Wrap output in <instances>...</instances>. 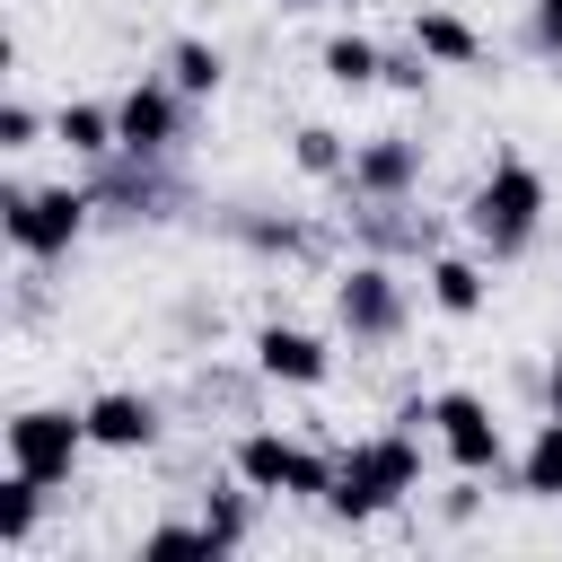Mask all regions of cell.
<instances>
[{
	"mask_svg": "<svg viewBox=\"0 0 562 562\" xmlns=\"http://www.w3.org/2000/svg\"><path fill=\"white\" fill-rule=\"evenodd\" d=\"M413 474H422V457H413V439L404 430H386V439H360L342 465H334V509L342 518H369V509H386V501H404L413 492Z\"/></svg>",
	"mask_w": 562,
	"mask_h": 562,
	"instance_id": "cell-1",
	"label": "cell"
},
{
	"mask_svg": "<svg viewBox=\"0 0 562 562\" xmlns=\"http://www.w3.org/2000/svg\"><path fill=\"white\" fill-rule=\"evenodd\" d=\"M465 220H474V237H483L492 255H518V246L536 237V220H544V176H536L527 158H501Z\"/></svg>",
	"mask_w": 562,
	"mask_h": 562,
	"instance_id": "cell-2",
	"label": "cell"
},
{
	"mask_svg": "<svg viewBox=\"0 0 562 562\" xmlns=\"http://www.w3.org/2000/svg\"><path fill=\"white\" fill-rule=\"evenodd\" d=\"M237 474H246L255 492H299V501H325V492H334V465H325L316 448L281 439V430H255V439H237Z\"/></svg>",
	"mask_w": 562,
	"mask_h": 562,
	"instance_id": "cell-3",
	"label": "cell"
},
{
	"mask_svg": "<svg viewBox=\"0 0 562 562\" xmlns=\"http://www.w3.org/2000/svg\"><path fill=\"white\" fill-rule=\"evenodd\" d=\"M0 220H9V237H18V255H61L79 228H88V193H70V184H53V193H9L0 202Z\"/></svg>",
	"mask_w": 562,
	"mask_h": 562,
	"instance_id": "cell-4",
	"label": "cell"
},
{
	"mask_svg": "<svg viewBox=\"0 0 562 562\" xmlns=\"http://www.w3.org/2000/svg\"><path fill=\"white\" fill-rule=\"evenodd\" d=\"M79 448H88V413L70 422V413H53V404H35V413H18V422H9V465H26V474H44V483H61Z\"/></svg>",
	"mask_w": 562,
	"mask_h": 562,
	"instance_id": "cell-5",
	"label": "cell"
},
{
	"mask_svg": "<svg viewBox=\"0 0 562 562\" xmlns=\"http://www.w3.org/2000/svg\"><path fill=\"white\" fill-rule=\"evenodd\" d=\"M430 422H439V439H448V457H457L465 474H492V465H501V422H492L474 395H439Z\"/></svg>",
	"mask_w": 562,
	"mask_h": 562,
	"instance_id": "cell-6",
	"label": "cell"
},
{
	"mask_svg": "<svg viewBox=\"0 0 562 562\" xmlns=\"http://www.w3.org/2000/svg\"><path fill=\"white\" fill-rule=\"evenodd\" d=\"M114 132H123L132 158H158V149L176 140V97H167V88H132V97L114 105Z\"/></svg>",
	"mask_w": 562,
	"mask_h": 562,
	"instance_id": "cell-7",
	"label": "cell"
},
{
	"mask_svg": "<svg viewBox=\"0 0 562 562\" xmlns=\"http://www.w3.org/2000/svg\"><path fill=\"white\" fill-rule=\"evenodd\" d=\"M334 307H342L351 334H395V316H404V299H395V281H386L378 263H360V272L334 290Z\"/></svg>",
	"mask_w": 562,
	"mask_h": 562,
	"instance_id": "cell-8",
	"label": "cell"
},
{
	"mask_svg": "<svg viewBox=\"0 0 562 562\" xmlns=\"http://www.w3.org/2000/svg\"><path fill=\"white\" fill-rule=\"evenodd\" d=\"M255 360H263V378H290V386H316L325 378V342L299 334V325H263L255 334Z\"/></svg>",
	"mask_w": 562,
	"mask_h": 562,
	"instance_id": "cell-9",
	"label": "cell"
},
{
	"mask_svg": "<svg viewBox=\"0 0 562 562\" xmlns=\"http://www.w3.org/2000/svg\"><path fill=\"white\" fill-rule=\"evenodd\" d=\"M88 439L97 448H149L158 439V404L149 395H97L88 404Z\"/></svg>",
	"mask_w": 562,
	"mask_h": 562,
	"instance_id": "cell-10",
	"label": "cell"
},
{
	"mask_svg": "<svg viewBox=\"0 0 562 562\" xmlns=\"http://www.w3.org/2000/svg\"><path fill=\"white\" fill-rule=\"evenodd\" d=\"M413 176H422V149H413V140H378V149H360V158H351V184H360V193H378V202H386V193H404Z\"/></svg>",
	"mask_w": 562,
	"mask_h": 562,
	"instance_id": "cell-11",
	"label": "cell"
},
{
	"mask_svg": "<svg viewBox=\"0 0 562 562\" xmlns=\"http://www.w3.org/2000/svg\"><path fill=\"white\" fill-rule=\"evenodd\" d=\"M413 44H422L430 61H483V35H474L465 18H448V9H422V18H413Z\"/></svg>",
	"mask_w": 562,
	"mask_h": 562,
	"instance_id": "cell-12",
	"label": "cell"
},
{
	"mask_svg": "<svg viewBox=\"0 0 562 562\" xmlns=\"http://www.w3.org/2000/svg\"><path fill=\"white\" fill-rule=\"evenodd\" d=\"M44 492H53L44 474L9 465V483H0V536H9V544H26V536H35V509H44Z\"/></svg>",
	"mask_w": 562,
	"mask_h": 562,
	"instance_id": "cell-13",
	"label": "cell"
},
{
	"mask_svg": "<svg viewBox=\"0 0 562 562\" xmlns=\"http://www.w3.org/2000/svg\"><path fill=\"white\" fill-rule=\"evenodd\" d=\"M53 132H61L79 158H105V149H123V132H114V114H105V105H61V114H53Z\"/></svg>",
	"mask_w": 562,
	"mask_h": 562,
	"instance_id": "cell-14",
	"label": "cell"
},
{
	"mask_svg": "<svg viewBox=\"0 0 562 562\" xmlns=\"http://www.w3.org/2000/svg\"><path fill=\"white\" fill-rule=\"evenodd\" d=\"M430 299H439L448 316H474V307H483V272H474L465 255H439V263H430Z\"/></svg>",
	"mask_w": 562,
	"mask_h": 562,
	"instance_id": "cell-15",
	"label": "cell"
},
{
	"mask_svg": "<svg viewBox=\"0 0 562 562\" xmlns=\"http://www.w3.org/2000/svg\"><path fill=\"white\" fill-rule=\"evenodd\" d=\"M378 70H386V53H378L369 35H334V44H325V79H342V88H369Z\"/></svg>",
	"mask_w": 562,
	"mask_h": 562,
	"instance_id": "cell-16",
	"label": "cell"
},
{
	"mask_svg": "<svg viewBox=\"0 0 562 562\" xmlns=\"http://www.w3.org/2000/svg\"><path fill=\"white\" fill-rule=\"evenodd\" d=\"M167 70H176V88H184V97H211V88L228 79L220 44H176V53H167Z\"/></svg>",
	"mask_w": 562,
	"mask_h": 562,
	"instance_id": "cell-17",
	"label": "cell"
},
{
	"mask_svg": "<svg viewBox=\"0 0 562 562\" xmlns=\"http://www.w3.org/2000/svg\"><path fill=\"white\" fill-rule=\"evenodd\" d=\"M527 492L536 501H562V413L536 430V448H527Z\"/></svg>",
	"mask_w": 562,
	"mask_h": 562,
	"instance_id": "cell-18",
	"label": "cell"
},
{
	"mask_svg": "<svg viewBox=\"0 0 562 562\" xmlns=\"http://www.w3.org/2000/svg\"><path fill=\"white\" fill-rule=\"evenodd\" d=\"M299 167H307V176H342V140H334L325 123H307V132H299Z\"/></svg>",
	"mask_w": 562,
	"mask_h": 562,
	"instance_id": "cell-19",
	"label": "cell"
},
{
	"mask_svg": "<svg viewBox=\"0 0 562 562\" xmlns=\"http://www.w3.org/2000/svg\"><path fill=\"white\" fill-rule=\"evenodd\" d=\"M149 553H220L211 527H149Z\"/></svg>",
	"mask_w": 562,
	"mask_h": 562,
	"instance_id": "cell-20",
	"label": "cell"
},
{
	"mask_svg": "<svg viewBox=\"0 0 562 562\" xmlns=\"http://www.w3.org/2000/svg\"><path fill=\"white\" fill-rule=\"evenodd\" d=\"M422 61H430L422 44H413V53H386V70H378V79H386V88H422V79H430Z\"/></svg>",
	"mask_w": 562,
	"mask_h": 562,
	"instance_id": "cell-21",
	"label": "cell"
},
{
	"mask_svg": "<svg viewBox=\"0 0 562 562\" xmlns=\"http://www.w3.org/2000/svg\"><path fill=\"white\" fill-rule=\"evenodd\" d=\"M35 140V105H0V149H26Z\"/></svg>",
	"mask_w": 562,
	"mask_h": 562,
	"instance_id": "cell-22",
	"label": "cell"
},
{
	"mask_svg": "<svg viewBox=\"0 0 562 562\" xmlns=\"http://www.w3.org/2000/svg\"><path fill=\"white\" fill-rule=\"evenodd\" d=\"M202 527H211V536H220V553H228V544L246 536V509H237V501H211V518H202Z\"/></svg>",
	"mask_w": 562,
	"mask_h": 562,
	"instance_id": "cell-23",
	"label": "cell"
},
{
	"mask_svg": "<svg viewBox=\"0 0 562 562\" xmlns=\"http://www.w3.org/2000/svg\"><path fill=\"white\" fill-rule=\"evenodd\" d=\"M536 26H544V44H562V0H536Z\"/></svg>",
	"mask_w": 562,
	"mask_h": 562,
	"instance_id": "cell-24",
	"label": "cell"
},
{
	"mask_svg": "<svg viewBox=\"0 0 562 562\" xmlns=\"http://www.w3.org/2000/svg\"><path fill=\"white\" fill-rule=\"evenodd\" d=\"M553 413H562V342H553Z\"/></svg>",
	"mask_w": 562,
	"mask_h": 562,
	"instance_id": "cell-25",
	"label": "cell"
}]
</instances>
